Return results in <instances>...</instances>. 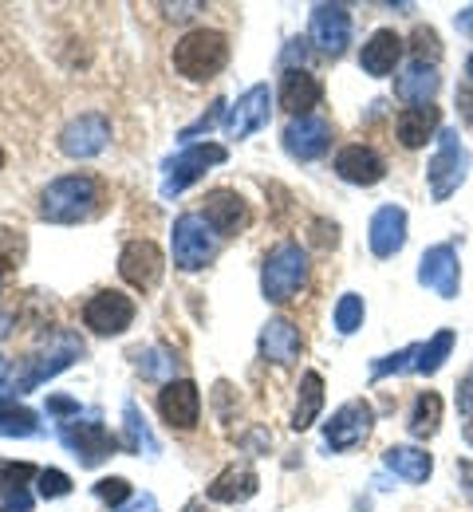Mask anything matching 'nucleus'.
<instances>
[{"label":"nucleus","instance_id":"53","mask_svg":"<svg viewBox=\"0 0 473 512\" xmlns=\"http://www.w3.org/2000/svg\"><path fill=\"white\" fill-rule=\"evenodd\" d=\"M4 375H8V367H4V359H0V383H4Z\"/></svg>","mask_w":473,"mask_h":512},{"label":"nucleus","instance_id":"23","mask_svg":"<svg viewBox=\"0 0 473 512\" xmlns=\"http://www.w3.org/2000/svg\"><path fill=\"white\" fill-rule=\"evenodd\" d=\"M300 351H304V335L292 327L288 320H269L265 323V331H261V355L276 363V367H288V363H296L300 359Z\"/></svg>","mask_w":473,"mask_h":512},{"label":"nucleus","instance_id":"1","mask_svg":"<svg viewBox=\"0 0 473 512\" xmlns=\"http://www.w3.org/2000/svg\"><path fill=\"white\" fill-rule=\"evenodd\" d=\"M99 182L91 174H68L56 178L40 197V217L52 225H79L99 209Z\"/></svg>","mask_w":473,"mask_h":512},{"label":"nucleus","instance_id":"2","mask_svg":"<svg viewBox=\"0 0 473 512\" xmlns=\"http://www.w3.org/2000/svg\"><path fill=\"white\" fill-rule=\"evenodd\" d=\"M225 64H229V40L213 28H194L174 44V67L194 83L221 75Z\"/></svg>","mask_w":473,"mask_h":512},{"label":"nucleus","instance_id":"21","mask_svg":"<svg viewBox=\"0 0 473 512\" xmlns=\"http://www.w3.org/2000/svg\"><path fill=\"white\" fill-rule=\"evenodd\" d=\"M367 241H371V253L375 256H395L406 245V213L399 205H383L375 217H371V229H367Z\"/></svg>","mask_w":473,"mask_h":512},{"label":"nucleus","instance_id":"15","mask_svg":"<svg viewBox=\"0 0 473 512\" xmlns=\"http://www.w3.org/2000/svg\"><path fill=\"white\" fill-rule=\"evenodd\" d=\"M205 225L217 233V237H237L253 213H249V201L241 197L237 190H213L205 193V209H202Z\"/></svg>","mask_w":473,"mask_h":512},{"label":"nucleus","instance_id":"36","mask_svg":"<svg viewBox=\"0 0 473 512\" xmlns=\"http://www.w3.org/2000/svg\"><path fill=\"white\" fill-rule=\"evenodd\" d=\"M20 260H24V237L16 229H0V272L20 268Z\"/></svg>","mask_w":473,"mask_h":512},{"label":"nucleus","instance_id":"39","mask_svg":"<svg viewBox=\"0 0 473 512\" xmlns=\"http://www.w3.org/2000/svg\"><path fill=\"white\" fill-rule=\"evenodd\" d=\"M225 111H229V107H225V99H213V103H209V111H205L202 119H198V123H190V127L182 130L178 138H186V142H190V138H198V134H205V130L213 127L217 119H225Z\"/></svg>","mask_w":473,"mask_h":512},{"label":"nucleus","instance_id":"51","mask_svg":"<svg viewBox=\"0 0 473 512\" xmlns=\"http://www.w3.org/2000/svg\"><path fill=\"white\" fill-rule=\"evenodd\" d=\"M462 28H473V8L466 12V16H462Z\"/></svg>","mask_w":473,"mask_h":512},{"label":"nucleus","instance_id":"42","mask_svg":"<svg viewBox=\"0 0 473 512\" xmlns=\"http://www.w3.org/2000/svg\"><path fill=\"white\" fill-rule=\"evenodd\" d=\"M312 241L320 245V249H336V241H339V229L336 225H328V221H312Z\"/></svg>","mask_w":473,"mask_h":512},{"label":"nucleus","instance_id":"12","mask_svg":"<svg viewBox=\"0 0 473 512\" xmlns=\"http://www.w3.org/2000/svg\"><path fill=\"white\" fill-rule=\"evenodd\" d=\"M158 414L174 430H194L202 418V390L190 379H170L158 394Z\"/></svg>","mask_w":473,"mask_h":512},{"label":"nucleus","instance_id":"41","mask_svg":"<svg viewBox=\"0 0 473 512\" xmlns=\"http://www.w3.org/2000/svg\"><path fill=\"white\" fill-rule=\"evenodd\" d=\"M28 477H40V469H36V465H4V485L24 489Z\"/></svg>","mask_w":473,"mask_h":512},{"label":"nucleus","instance_id":"33","mask_svg":"<svg viewBox=\"0 0 473 512\" xmlns=\"http://www.w3.org/2000/svg\"><path fill=\"white\" fill-rule=\"evenodd\" d=\"M174 367H178V359L170 351H162V347L138 351V375L142 379H166V375H174Z\"/></svg>","mask_w":473,"mask_h":512},{"label":"nucleus","instance_id":"40","mask_svg":"<svg viewBox=\"0 0 473 512\" xmlns=\"http://www.w3.org/2000/svg\"><path fill=\"white\" fill-rule=\"evenodd\" d=\"M414 355H418V347L410 343V347H403L399 355H387L383 363H375V367H371V375H375V379H387L391 371H403V367H414V363H410Z\"/></svg>","mask_w":473,"mask_h":512},{"label":"nucleus","instance_id":"47","mask_svg":"<svg viewBox=\"0 0 473 512\" xmlns=\"http://www.w3.org/2000/svg\"><path fill=\"white\" fill-rule=\"evenodd\" d=\"M194 8H202V4H170V8H166V12H170V16H174V20H186V16H190V12H194Z\"/></svg>","mask_w":473,"mask_h":512},{"label":"nucleus","instance_id":"55","mask_svg":"<svg viewBox=\"0 0 473 512\" xmlns=\"http://www.w3.org/2000/svg\"><path fill=\"white\" fill-rule=\"evenodd\" d=\"M0 170H4V150H0Z\"/></svg>","mask_w":473,"mask_h":512},{"label":"nucleus","instance_id":"29","mask_svg":"<svg viewBox=\"0 0 473 512\" xmlns=\"http://www.w3.org/2000/svg\"><path fill=\"white\" fill-rule=\"evenodd\" d=\"M442 426V398L434 390L418 394L414 398V410H410V434L414 438H434Z\"/></svg>","mask_w":473,"mask_h":512},{"label":"nucleus","instance_id":"17","mask_svg":"<svg viewBox=\"0 0 473 512\" xmlns=\"http://www.w3.org/2000/svg\"><path fill=\"white\" fill-rule=\"evenodd\" d=\"M107 142H111V123L103 115H79L60 134V150L68 158H95L107 150Z\"/></svg>","mask_w":473,"mask_h":512},{"label":"nucleus","instance_id":"50","mask_svg":"<svg viewBox=\"0 0 473 512\" xmlns=\"http://www.w3.org/2000/svg\"><path fill=\"white\" fill-rule=\"evenodd\" d=\"M8 323H12V320H8V316H4V312H0V339H4V335H8Z\"/></svg>","mask_w":473,"mask_h":512},{"label":"nucleus","instance_id":"26","mask_svg":"<svg viewBox=\"0 0 473 512\" xmlns=\"http://www.w3.org/2000/svg\"><path fill=\"white\" fill-rule=\"evenodd\" d=\"M257 473L253 469H237V465H229V469H221L217 477H213V485L205 489L209 493V501H221V505H237V501H249L253 493H257Z\"/></svg>","mask_w":473,"mask_h":512},{"label":"nucleus","instance_id":"37","mask_svg":"<svg viewBox=\"0 0 473 512\" xmlns=\"http://www.w3.org/2000/svg\"><path fill=\"white\" fill-rule=\"evenodd\" d=\"M40 497H48V501H56V497H68L71 493V477L64 469H40Z\"/></svg>","mask_w":473,"mask_h":512},{"label":"nucleus","instance_id":"32","mask_svg":"<svg viewBox=\"0 0 473 512\" xmlns=\"http://www.w3.org/2000/svg\"><path fill=\"white\" fill-rule=\"evenodd\" d=\"M123 418H127V442H123V446H127V449H146V453L154 457V453H158V442H154V434L146 430V418L138 414L135 402H127V406H123Z\"/></svg>","mask_w":473,"mask_h":512},{"label":"nucleus","instance_id":"43","mask_svg":"<svg viewBox=\"0 0 473 512\" xmlns=\"http://www.w3.org/2000/svg\"><path fill=\"white\" fill-rule=\"evenodd\" d=\"M458 410H462L466 418H473V375L462 379V386H458Z\"/></svg>","mask_w":473,"mask_h":512},{"label":"nucleus","instance_id":"3","mask_svg":"<svg viewBox=\"0 0 473 512\" xmlns=\"http://www.w3.org/2000/svg\"><path fill=\"white\" fill-rule=\"evenodd\" d=\"M308 284V253L296 245V241H284L265 256V268H261V288H265V300L272 304H284L292 300L300 288Z\"/></svg>","mask_w":473,"mask_h":512},{"label":"nucleus","instance_id":"46","mask_svg":"<svg viewBox=\"0 0 473 512\" xmlns=\"http://www.w3.org/2000/svg\"><path fill=\"white\" fill-rule=\"evenodd\" d=\"M458 107H462V119L473 127V87H462V91H458Z\"/></svg>","mask_w":473,"mask_h":512},{"label":"nucleus","instance_id":"56","mask_svg":"<svg viewBox=\"0 0 473 512\" xmlns=\"http://www.w3.org/2000/svg\"><path fill=\"white\" fill-rule=\"evenodd\" d=\"M0 493H4V481H0Z\"/></svg>","mask_w":473,"mask_h":512},{"label":"nucleus","instance_id":"49","mask_svg":"<svg viewBox=\"0 0 473 512\" xmlns=\"http://www.w3.org/2000/svg\"><path fill=\"white\" fill-rule=\"evenodd\" d=\"M131 512H154V497L146 493V497H142V501H138V505H135Z\"/></svg>","mask_w":473,"mask_h":512},{"label":"nucleus","instance_id":"38","mask_svg":"<svg viewBox=\"0 0 473 512\" xmlns=\"http://www.w3.org/2000/svg\"><path fill=\"white\" fill-rule=\"evenodd\" d=\"M95 497H99L103 505H123V501L131 497V485H127V477H103V481L95 485Z\"/></svg>","mask_w":473,"mask_h":512},{"label":"nucleus","instance_id":"28","mask_svg":"<svg viewBox=\"0 0 473 512\" xmlns=\"http://www.w3.org/2000/svg\"><path fill=\"white\" fill-rule=\"evenodd\" d=\"M320 410H324V379L316 371H308L300 379V398H296V410H292V430L304 434L320 418Z\"/></svg>","mask_w":473,"mask_h":512},{"label":"nucleus","instance_id":"34","mask_svg":"<svg viewBox=\"0 0 473 512\" xmlns=\"http://www.w3.org/2000/svg\"><path fill=\"white\" fill-rule=\"evenodd\" d=\"M359 327H363V300L355 292H347V296H339L336 304V331L339 335H351Z\"/></svg>","mask_w":473,"mask_h":512},{"label":"nucleus","instance_id":"20","mask_svg":"<svg viewBox=\"0 0 473 512\" xmlns=\"http://www.w3.org/2000/svg\"><path fill=\"white\" fill-rule=\"evenodd\" d=\"M336 174L351 186H375L387 178V162L371 146H343L336 154Z\"/></svg>","mask_w":473,"mask_h":512},{"label":"nucleus","instance_id":"30","mask_svg":"<svg viewBox=\"0 0 473 512\" xmlns=\"http://www.w3.org/2000/svg\"><path fill=\"white\" fill-rule=\"evenodd\" d=\"M40 430L36 414L16 398H0V438H32Z\"/></svg>","mask_w":473,"mask_h":512},{"label":"nucleus","instance_id":"7","mask_svg":"<svg viewBox=\"0 0 473 512\" xmlns=\"http://www.w3.org/2000/svg\"><path fill=\"white\" fill-rule=\"evenodd\" d=\"M466 166H470V154L458 146V134L446 130V134H442V146H438V154L430 158V170H426V178H430V197H434V201H446L450 193L466 182Z\"/></svg>","mask_w":473,"mask_h":512},{"label":"nucleus","instance_id":"8","mask_svg":"<svg viewBox=\"0 0 473 512\" xmlns=\"http://www.w3.org/2000/svg\"><path fill=\"white\" fill-rule=\"evenodd\" d=\"M308 36L316 44L320 56L339 60L351 44V12L343 4H316L312 8V24H308Z\"/></svg>","mask_w":473,"mask_h":512},{"label":"nucleus","instance_id":"25","mask_svg":"<svg viewBox=\"0 0 473 512\" xmlns=\"http://www.w3.org/2000/svg\"><path fill=\"white\" fill-rule=\"evenodd\" d=\"M438 87H442V79H438V71L434 64H410L395 79V95L410 103V107H426L434 95H438Z\"/></svg>","mask_w":473,"mask_h":512},{"label":"nucleus","instance_id":"52","mask_svg":"<svg viewBox=\"0 0 473 512\" xmlns=\"http://www.w3.org/2000/svg\"><path fill=\"white\" fill-rule=\"evenodd\" d=\"M466 442L473 446V418H470V426H466Z\"/></svg>","mask_w":473,"mask_h":512},{"label":"nucleus","instance_id":"22","mask_svg":"<svg viewBox=\"0 0 473 512\" xmlns=\"http://www.w3.org/2000/svg\"><path fill=\"white\" fill-rule=\"evenodd\" d=\"M403 40L395 36V28H379L367 44H363V52H359V67L367 71V75H375V79H383V75H391L399 60H403Z\"/></svg>","mask_w":473,"mask_h":512},{"label":"nucleus","instance_id":"54","mask_svg":"<svg viewBox=\"0 0 473 512\" xmlns=\"http://www.w3.org/2000/svg\"><path fill=\"white\" fill-rule=\"evenodd\" d=\"M466 75H470V79H473V56H470V64H466Z\"/></svg>","mask_w":473,"mask_h":512},{"label":"nucleus","instance_id":"35","mask_svg":"<svg viewBox=\"0 0 473 512\" xmlns=\"http://www.w3.org/2000/svg\"><path fill=\"white\" fill-rule=\"evenodd\" d=\"M410 52H414V64H434L438 56H442V44H438V32L434 28H414V36H410Z\"/></svg>","mask_w":473,"mask_h":512},{"label":"nucleus","instance_id":"18","mask_svg":"<svg viewBox=\"0 0 473 512\" xmlns=\"http://www.w3.org/2000/svg\"><path fill=\"white\" fill-rule=\"evenodd\" d=\"M320 99H324V83H320L312 71L288 67V71L280 75V107H284L292 119H308L312 107H320Z\"/></svg>","mask_w":473,"mask_h":512},{"label":"nucleus","instance_id":"13","mask_svg":"<svg viewBox=\"0 0 473 512\" xmlns=\"http://www.w3.org/2000/svg\"><path fill=\"white\" fill-rule=\"evenodd\" d=\"M269 115H272V95L265 83H257V87H249L225 111V134L229 138H249V134H257L261 127H269Z\"/></svg>","mask_w":473,"mask_h":512},{"label":"nucleus","instance_id":"31","mask_svg":"<svg viewBox=\"0 0 473 512\" xmlns=\"http://www.w3.org/2000/svg\"><path fill=\"white\" fill-rule=\"evenodd\" d=\"M450 351H454V331H450V327H442L430 343H422V347H418L414 371H418V375H438V371H442V363L450 359Z\"/></svg>","mask_w":473,"mask_h":512},{"label":"nucleus","instance_id":"19","mask_svg":"<svg viewBox=\"0 0 473 512\" xmlns=\"http://www.w3.org/2000/svg\"><path fill=\"white\" fill-rule=\"evenodd\" d=\"M418 280L426 288H434L442 300H454L458 296V253H454V245L426 249L418 260Z\"/></svg>","mask_w":473,"mask_h":512},{"label":"nucleus","instance_id":"16","mask_svg":"<svg viewBox=\"0 0 473 512\" xmlns=\"http://www.w3.org/2000/svg\"><path fill=\"white\" fill-rule=\"evenodd\" d=\"M328 146H332V123L328 119L308 115V119H292L284 127V150L296 162H316V158L328 154Z\"/></svg>","mask_w":473,"mask_h":512},{"label":"nucleus","instance_id":"5","mask_svg":"<svg viewBox=\"0 0 473 512\" xmlns=\"http://www.w3.org/2000/svg\"><path fill=\"white\" fill-rule=\"evenodd\" d=\"M217 256V241L213 229L205 225L202 213H182L174 221V264L186 272H198Z\"/></svg>","mask_w":473,"mask_h":512},{"label":"nucleus","instance_id":"44","mask_svg":"<svg viewBox=\"0 0 473 512\" xmlns=\"http://www.w3.org/2000/svg\"><path fill=\"white\" fill-rule=\"evenodd\" d=\"M48 414H75L79 418V402H71L64 394H56V398H48Z\"/></svg>","mask_w":473,"mask_h":512},{"label":"nucleus","instance_id":"24","mask_svg":"<svg viewBox=\"0 0 473 512\" xmlns=\"http://www.w3.org/2000/svg\"><path fill=\"white\" fill-rule=\"evenodd\" d=\"M438 123H442V111L434 103H426V107H406V111H399L395 130H399V142H403L406 150H418V146L430 142V134L438 130Z\"/></svg>","mask_w":473,"mask_h":512},{"label":"nucleus","instance_id":"48","mask_svg":"<svg viewBox=\"0 0 473 512\" xmlns=\"http://www.w3.org/2000/svg\"><path fill=\"white\" fill-rule=\"evenodd\" d=\"M458 473H462V481H466V493L473 497V461H458Z\"/></svg>","mask_w":473,"mask_h":512},{"label":"nucleus","instance_id":"4","mask_svg":"<svg viewBox=\"0 0 473 512\" xmlns=\"http://www.w3.org/2000/svg\"><path fill=\"white\" fill-rule=\"evenodd\" d=\"M83 339L79 335H71V331H56L32 359H28V371L16 379V390L24 394V390H36L40 383H48V379H56L60 371H68L75 359H83Z\"/></svg>","mask_w":473,"mask_h":512},{"label":"nucleus","instance_id":"11","mask_svg":"<svg viewBox=\"0 0 473 512\" xmlns=\"http://www.w3.org/2000/svg\"><path fill=\"white\" fill-rule=\"evenodd\" d=\"M60 438H64V446L79 457V465H99V461H107L115 449H119V438L103 426V422H68L64 430H60Z\"/></svg>","mask_w":473,"mask_h":512},{"label":"nucleus","instance_id":"9","mask_svg":"<svg viewBox=\"0 0 473 512\" xmlns=\"http://www.w3.org/2000/svg\"><path fill=\"white\" fill-rule=\"evenodd\" d=\"M83 323H87L95 335H123V331L135 323V300L123 296V292H115V288H107V292H99V296L87 300Z\"/></svg>","mask_w":473,"mask_h":512},{"label":"nucleus","instance_id":"14","mask_svg":"<svg viewBox=\"0 0 473 512\" xmlns=\"http://www.w3.org/2000/svg\"><path fill=\"white\" fill-rule=\"evenodd\" d=\"M162 268H166V256L154 241H131L119 253V276L138 292H150L162 280Z\"/></svg>","mask_w":473,"mask_h":512},{"label":"nucleus","instance_id":"6","mask_svg":"<svg viewBox=\"0 0 473 512\" xmlns=\"http://www.w3.org/2000/svg\"><path fill=\"white\" fill-rule=\"evenodd\" d=\"M225 158H229V154H225V146H217V142L186 146L178 158H170V162H166V182H162V193H166V197L182 193L186 186H194L209 166H221Z\"/></svg>","mask_w":473,"mask_h":512},{"label":"nucleus","instance_id":"45","mask_svg":"<svg viewBox=\"0 0 473 512\" xmlns=\"http://www.w3.org/2000/svg\"><path fill=\"white\" fill-rule=\"evenodd\" d=\"M32 509V497L24 489H8V509L4 512H28Z\"/></svg>","mask_w":473,"mask_h":512},{"label":"nucleus","instance_id":"27","mask_svg":"<svg viewBox=\"0 0 473 512\" xmlns=\"http://www.w3.org/2000/svg\"><path fill=\"white\" fill-rule=\"evenodd\" d=\"M383 461H387V469H391L395 477H403L410 485H422V481L434 473V457L418 446H391L383 453Z\"/></svg>","mask_w":473,"mask_h":512},{"label":"nucleus","instance_id":"10","mask_svg":"<svg viewBox=\"0 0 473 512\" xmlns=\"http://www.w3.org/2000/svg\"><path fill=\"white\" fill-rule=\"evenodd\" d=\"M371 422H375V410L363 398L343 402L336 414H332V422L324 426V442H328V449H336V453H347V449H355L371 434Z\"/></svg>","mask_w":473,"mask_h":512}]
</instances>
